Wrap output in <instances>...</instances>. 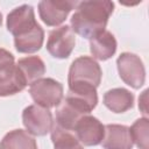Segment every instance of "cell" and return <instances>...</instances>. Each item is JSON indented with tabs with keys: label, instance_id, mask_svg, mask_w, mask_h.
<instances>
[{
	"label": "cell",
	"instance_id": "cell-9",
	"mask_svg": "<svg viewBox=\"0 0 149 149\" xmlns=\"http://www.w3.org/2000/svg\"><path fill=\"white\" fill-rule=\"evenodd\" d=\"M77 1H50L44 0L38 3L40 17L47 26H58L68 16V14L77 6Z\"/></svg>",
	"mask_w": 149,
	"mask_h": 149
},
{
	"label": "cell",
	"instance_id": "cell-20",
	"mask_svg": "<svg viewBox=\"0 0 149 149\" xmlns=\"http://www.w3.org/2000/svg\"><path fill=\"white\" fill-rule=\"evenodd\" d=\"M147 94H148V90H146L142 93V95L139 98V107L141 108V111H142V113L144 115L148 114V109H147Z\"/></svg>",
	"mask_w": 149,
	"mask_h": 149
},
{
	"label": "cell",
	"instance_id": "cell-21",
	"mask_svg": "<svg viewBox=\"0 0 149 149\" xmlns=\"http://www.w3.org/2000/svg\"><path fill=\"white\" fill-rule=\"evenodd\" d=\"M1 23H2V15H1V13H0V26H1Z\"/></svg>",
	"mask_w": 149,
	"mask_h": 149
},
{
	"label": "cell",
	"instance_id": "cell-11",
	"mask_svg": "<svg viewBox=\"0 0 149 149\" xmlns=\"http://www.w3.org/2000/svg\"><path fill=\"white\" fill-rule=\"evenodd\" d=\"M101 144L105 149H132L129 128L123 125H106Z\"/></svg>",
	"mask_w": 149,
	"mask_h": 149
},
{
	"label": "cell",
	"instance_id": "cell-1",
	"mask_svg": "<svg viewBox=\"0 0 149 149\" xmlns=\"http://www.w3.org/2000/svg\"><path fill=\"white\" fill-rule=\"evenodd\" d=\"M76 7L77 10L71 16V29L81 37L91 40L105 30L114 3L107 0L80 1Z\"/></svg>",
	"mask_w": 149,
	"mask_h": 149
},
{
	"label": "cell",
	"instance_id": "cell-17",
	"mask_svg": "<svg viewBox=\"0 0 149 149\" xmlns=\"http://www.w3.org/2000/svg\"><path fill=\"white\" fill-rule=\"evenodd\" d=\"M17 66L23 73L28 84L40 79L45 73V66L43 61L37 56H29L19 59Z\"/></svg>",
	"mask_w": 149,
	"mask_h": 149
},
{
	"label": "cell",
	"instance_id": "cell-2",
	"mask_svg": "<svg viewBox=\"0 0 149 149\" xmlns=\"http://www.w3.org/2000/svg\"><path fill=\"white\" fill-rule=\"evenodd\" d=\"M27 85L23 73L14 63V56L0 48V97L16 94Z\"/></svg>",
	"mask_w": 149,
	"mask_h": 149
},
{
	"label": "cell",
	"instance_id": "cell-16",
	"mask_svg": "<svg viewBox=\"0 0 149 149\" xmlns=\"http://www.w3.org/2000/svg\"><path fill=\"white\" fill-rule=\"evenodd\" d=\"M0 149H37V143L26 130L14 129L3 136Z\"/></svg>",
	"mask_w": 149,
	"mask_h": 149
},
{
	"label": "cell",
	"instance_id": "cell-10",
	"mask_svg": "<svg viewBox=\"0 0 149 149\" xmlns=\"http://www.w3.org/2000/svg\"><path fill=\"white\" fill-rule=\"evenodd\" d=\"M77 140L85 146L99 144L105 134V126L94 116L84 115L76 125L74 129Z\"/></svg>",
	"mask_w": 149,
	"mask_h": 149
},
{
	"label": "cell",
	"instance_id": "cell-4",
	"mask_svg": "<svg viewBox=\"0 0 149 149\" xmlns=\"http://www.w3.org/2000/svg\"><path fill=\"white\" fill-rule=\"evenodd\" d=\"M100 65L91 57L81 56L74 59L69 70V84H88L98 87L101 80Z\"/></svg>",
	"mask_w": 149,
	"mask_h": 149
},
{
	"label": "cell",
	"instance_id": "cell-19",
	"mask_svg": "<svg viewBox=\"0 0 149 149\" xmlns=\"http://www.w3.org/2000/svg\"><path fill=\"white\" fill-rule=\"evenodd\" d=\"M148 130H149V121L147 118L137 119L133 126L129 128L130 137L133 143L137 146L140 149H149L148 146Z\"/></svg>",
	"mask_w": 149,
	"mask_h": 149
},
{
	"label": "cell",
	"instance_id": "cell-5",
	"mask_svg": "<svg viewBox=\"0 0 149 149\" xmlns=\"http://www.w3.org/2000/svg\"><path fill=\"white\" fill-rule=\"evenodd\" d=\"M120 78L130 87L140 88L146 80V69L139 56L123 52L116 61Z\"/></svg>",
	"mask_w": 149,
	"mask_h": 149
},
{
	"label": "cell",
	"instance_id": "cell-6",
	"mask_svg": "<svg viewBox=\"0 0 149 149\" xmlns=\"http://www.w3.org/2000/svg\"><path fill=\"white\" fill-rule=\"evenodd\" d=\"M22 122L29 134L43 136L54 127L52 114L48 108L30 105L22 112Z\"/></svg>",
	"mask_w": 149,
	"mask_h": 149
},
{
	"label": "cell",
	"instance_id": "cell-12",
	"mask_svg": "<svg viewBox=\"0 0 149 149\" xmlns=\"http://www.w3.org/2000/svg\"><path fill=\"white\" fill-rule=\"evenodd\" d=\"M90 51L99 61L111 58L116 51V40L112 33L104 30L90 40Z\"/></svg>",
	"mask_w": 149,
	"mask_h": 149
},
{
	"label": "cell",
	"instance_id": "cell-3",
	"mask_svg": "<svg viewBox=\"0 0 149 149\" xmlns=\"http://www.w3.org/2000/svg\"><path fill=\"white\" fill-rule=\"evenodd\" d=\"M29 93L36 105L44 108L56 107L63 99V86L52 78H40L30 84Z\"/></svg>",
	"mask_w": 149,
	"mask_h": 149
},
{
	"label": "cell",
	"instance_id": "cell-7",
	"mask_svg": "<svg viewBox=\"0 0 149 149\" xmlns=\"http://www.w3.org/2000/svg\"><path fill=\"white\" fill-rule=\"evenodd\" d=\"M76 44V37L69 26H62L50 31L47 50L55 58H68Z\"/></svg>",
	"mask_w": 149,
	"mask_h": 149
},
{
	"label": "cell",
	"instance_id": "cell-15",
	"mask_svg": "<svg viewBox=\"0 0 149 149\" xmlns=\"http://www.w3.org/2000/svg\"><path fill=\"white\" fill-rule=\"evenodd\" d=\"M44 40V31L40 24H37L29 33L14 37V44L19 52L31 54L41 49Z\"/></svg>",
	"mask_w": 149,
	"mask_h": 149
},
{
	"label": "cell",
	"instance_id": "cell-14",
	"mask_svg": "<svg viewBox=\"0 0 149 149\" xmlns=\"http://www.w3.org/2000/svg\"><path fill=\"white\" fill-rule=\"evenodd\" d=\"M105 106L114 113H123L134 105V95L126 88H112L104 95Z\"/></svg>",
	"mask_w": 149,
	"mask_h": 149
},
{
	"label": "cell",
	"instance_id": "cell-8",
	"mask_svg": "<svg viewBox=\"0 0 149 149\" xmlns=\"http://www.w3.org/2000/svg\"><path fill=\"white\" fill-rule=\"evenodd\" d=\"M37 24L34 8L30 5L19 6L7 15V29L14 35V37L29 33Z\"/></svg>",
	"mask_w": 149,
	"mask_h": 149
},
{
	"label": "cell",
	"instance_id": "cell-18",
	"mask_svg": "<svg viewBox=\"0 0 149 149\" xmlns=\"http://www.w3.org/2000/svg\"><path fill=\"white\" fill-rule=\"evenodd\" d=\"M51 140L54 149H84L74 135L58 126H54L51 129Z\"/></svg>",
	"mask_w": 149,
	"mask_h": 149
},
{
	"label": "cell",
	"instance_id": "cell-13",
	"mask_svg": "<svg viewBox=\"0 0 149 149\" xmlns=\"http://www.w3.org/2000/svg\"><path fill=\"white\" fill-rule=\"evenodd\" d=\"M87 115L84 111H81L79 107L73 105L72 102L64 99L58 105V108L56 111V120L57 126L62 129L72 132L77 125V122L84 116Z\"/></svg>",
	"mask_w": 149,
	"mask_h": 149
}]
</instances>
